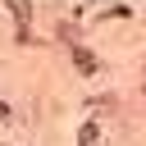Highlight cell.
Wrapping results in <instances>:
<instances>
[{"mask_svg": "<svg viewBox=\"0 0 146 146\" xmlns=\"http://www.w3.org/2000/svg\"><path fill=\"white\" fill-rule=\"evenodd\" d=\"M9 9H14V18H18V23H27V14H32V5H27V0H9Z\"/></svg>", "mask_w": 146, "mask_h": 146, "instance_id": "cell-1", "label": "cell"}]
</instances>
